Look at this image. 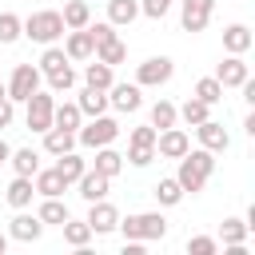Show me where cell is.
<instances>
[{
  "instance_id": "1",
  "label": "cell",
  "mask_w": 255,
  "mask_h": 255,
  "mask_svg": "<svg viewBox=\"0 0 255 255\" xmlns=\"http://www.w3.org/2000/svg\"><path fill=\"white\" fill-rule=\"evenodd\" d=\"M211 171H215V151H207V147H199V151H183L179 155V171H175V183L183 187V195H195V191H203V183L211 179Z\"/></svg>"
},
{
  "instance_id": "2",
  "label": "cell",
  "mask_w": 255,
  "mask_h": 255,
  "mask_svg": "<svg viewBox=\"0 0 255 255\" xmlns=\"http://www.w3.org/2000/svg\"><path fill=\"white\" fill-rule=\"evenodd\" d=\"M24 36L28 40H36V44H56L68 28H64V16L56 12V8H40V12H32V16H24Z\"/></svg>"
},
{
  "instance_id": "3",
  "label": "cell",
  "mask_w": 255,
  "mask_h": 255,
  "mask_svg": "<svg viewBox=\"0 0 255 255\" xmlns=\"http://www.w3.org/2000/svg\"><path fill=\"white\" fill-rule=\"evenodd\" d=\"M124 231V239H139V243H151V239H163L167 235V219L159 211H139V215H128L116 223Z\"/></svg>"
},
{
  "instance_id": "4",
  "label": "cell",
  "mask_w": 255,
  "mask_h": 255,
  "mask_svg": "<svg viewBox=\"0 0 255 255\" xmlns=\"http://www.w3.org/2000/svg\"><path fill=\"white\" fill-rule=\"evenodd\" d=\"M120 131H124V128L104 112V116H92L88 124H80V128H76V143H84V147H92V151H96V147H104V143H116V135H120Z\"/></svg>"
},
{
  "instance_id": "5",
  "label": "cell",
  "mask_w": 255,
  "mask_h": 255,
  "mask_svg": "<svg viewBox=\"0 0 255 255\" xmlns=\"http://www.w3.org/2000/svg\"><path fill=\"white\" fill-rule=\"evenodd\" d=\"M52 112H56V92H32L28 100H24V124L32 128V131H48L52 128Z\"/></svg>"
},
{
  "instance_id": "6",
  "label": "cell",
  "mask_w": 255,
  "mask_h": 255,
  "mask_svg": "<svg viewBox=\"0 0 255 255\" xmlns=\"http://www.w3.org/2000/svg\"><path fill=\"white\" fill-rule=\"evenodd\" d=\"M36 88H40V68H36V64H16L12 76H8V84H4V96H8L12 104H24Z\"/></svg>"
},
{
  "instance_id": "7",
  "label": "cell",
  "mask_w": 255,
  "mask_h": 255,
  "mask_svg": "<svg viewBox=\"0 0 255 255\" xmlns=\"http://www.w3.org/2000/svg\"><path fill=\"white\" fill-rule=\"evenodd\" d=\"M171 76H175V64H171L167 56H151V60H143V64L135 68V84H139V88H163Z\"/></svg>"
},
{
  "instance_id": "8",
  "label": "cell",
  "mask_w": 255,
  "mask_h": 255,
  "mask_svg": "<svg viewBox=\"0 0 255 255\" xmlns=\"http://www.w3.org/2000/svg\"><path fill=\"white\" fill-rule=\"evenodd\" d=\"M215 12V0H179V24L183 32H203Z\"/></svg>"
},
{
  "instance_id": "9",
  "label": "cell",
  "mask_w": 255,
  "mask_h": 255,
  "mask_svg": "<svg viewBox=\"0 0 255 255\" xmlns=\"http://www.w3.org/2000/svg\"><path fill=\"white\" fill-rule=\"evenodd\" d=\"M195 135H199V147H207V151H227L231 147V135H227V128L223 124H215L211 116L203 120V124H195Z\"/></svg>"
},
{
  "instance_id": "10",
  "label": "cell",
  "mask_w": 255,
  "mask_h": 255,
  "mask_svg": "<svg viewBox=\"0 0 255 255\" xmlns=\"http://www.w3.org/2000/svg\"><path fill=\"white\" fill-rule=\"evenodd\" d=\"M187 147H191V139H187L183 128H163L155 135V155H163V159H179Z\"/></svg>"
},
{
  "instance_id": "11",
  "label": "cell",
  "mask_w": 255,
  "mask_h": 255,
  "mask_svg": "<svg viewBox=\"0 0 255 255\" xmlns=\"http://www.w3.org/2000/svg\"><path fill=\"white\" fill-rule=\"evenodd\" d=\"M116 223H120V211H116V203H108V199H96V203L88 207V227H92V235H108V231H116Z\"/></svg>"
},
{
  "instance_id": "12",
  "label": "cell",
  "mask_w": 255,
  "mask_h": 255,
  "mask_svg": "<svg viewBox=\"0 0 255 255\" xmlns=\"http://www.w3.org/2000/svg\"><path fill=\"white\" fill-rule=\"evenodd\" d=\"M108 108H116V112H139L143 108L139 84H112L108 88Z\"/></svg>"
},
{
  "instance_id": "13",
  "label": "cell",
  "mask_w": 255,
  "mask_h": 255,
  "mask_svg": "<svg viewBox=\"0 0 255 255\" xmlns=\"http://www.w3.org/2000/svg\"><path fill=\"white\" fill-rule=\"evenodd\" d=\"M247 76H251L247 60H243V56H231V52H227V60H223V64L215 68V80H219L223 88H239V84H243Z\"/></svg>"
},
{
  "instance_id": "14",
  "label": "cell",
  "mask_w": 255,
  "mask_h": 255,
  "mask_svg": "<svg viewBox=\"0 0 255 255\" xmlns=\"http://www.w3.org/2000/svg\"><path fill=\"white\" fill-rule=\"evenodd\" d=\"M76 187H80V195H84L88 203H96V199H108V187H112V179H108V175H100L96 167H84V175L76 179Z\"/></svg>"
},
{
  "instance_id": "15",
  "label": "cell",
  "mask_w": 255,
  "mask_h": 255,
  "mask_svg": "<svg viewBox=\"0 0 255 255\" xmlns=\"http://www.w3.org/2000/svg\"><path fill=\"white\" fill-rule=\"evenodd\" d=\"M92 52H96L92 32H88V28H72L68 40H64V56H68V60H92Z\"/></svg>"
},
{
  "instance_id": "16",
  "label": "cell",
  "mask_w": 255,
  "mask_h": 255,
  "mask_svg": "<svg viewBox=\"0 0 255 255\" xmlns=\"http://www.w3.org/2000/svg\"><path fill=\"white\" fill-rule=\"evenodd\" d=\"M8 235H12V239H20V243H36V239L44 235V223H40V215H28V211L20 207V215L12 219Z\"/></svg>"
},
{
  "instance_id": "17",
  "label": "cell",
  "mask_w": 255,
  "mask_h": 255,
  "mask_svg": "<svg viewBox=\"0 0 255 255\" xmlns=\"http://www.w3.org/2000/svg\"><path fill=\"white\" fill-rule=\"evenodd\" d=\"M251 44H255V36H251V28H247V24H227V28H223V48H227L231 56L251 52Z\"/></svg>"
},
{
  "instance_id": "18",
  "label": "cell",
  "mask_w": 255,
  "mask_h": 255,
  "mask_svg": "<svg viewBox=\"0 0 255 255\" xmlns=\"http://www.w3.org/2000/svg\"><path fill=\"white\" fill-rule=\"evenodd\" d=\"M76 108L84 112V120H92V116H104V112H108V92H100V88H88V84H84V92H80Z\"/></svg>"
},
{
  "instance_id": "19",
  "label": "cell",
  "mask_w": 255,
  "mask_h": 255,
  "mask_svg": "<svg viewBox=\"0 0 255 255\" xmlns=\"http://www.w3.org/2000/svg\"><path fill=\"white\" fill-rule=\"evenodd\" d=\"M72 147H76V131L56 128V124L44 131V151H48V155H64V151H72Z\"/></svg>"
},
{
  "instance_id": "20",
  "label": "cell",
  "mask_w": 255,
  "mask_h": 255,
  "mask_svg": "<svg viewBox=\"0 0 255 255\" xmlns=\"http://www.w3.org/2000/svg\"><path fill=\"white\" fill-rule=\"evenodd\" d=\"M100 175H108V179H116L120 171H124V155L112 147V143H104V147H96V163H92Z\"/></svg>"
},
{
  "instance_id": "21",
  "label": "cell",
  "mask_w": 255,
  "mask_h": 255,
  "mask_svg": "<svg viewBox=\"0 0 255 255\" xmlns=\"http://www.w3.org/2000/svg\"><path fill=\"white\" fill-rule=\"evenodd\" d=\"M32 187H36V195H64V191H68V183L60 179L56 167H40V171L32 175Z\"/></svg>"
},
{
  "instance_id": "22",
  "label": "cell",
  "mask_w": 255,
  "mask_h": 255,
  "mask_svg": "<svg viewBox=\"0 0 255 255\" xmlns=\"http://www.w3.org/2000/svg\"><path fill=\"white\" fill-rule=\"evenodd\" d=\"M32 195H36V187H32V175H16L12 183H8V191H4V199L20 211V207H32Z\"/></svg>"
},
{
  "instance_id": "23",
  "label": "cell",
  "mask_w": 255,
  "mask_h": 255,
  "mask_svg": "<svg viewBox=\"0 0 255 255\" xmlns=\"http://www.w3.org/2000/svg\"><path fill=\"white\" fill-rule=\"evenodd\" d=\"M60 227H64V243H68V247L84 251V247L92 243V227H88V219H72V215H68Z\"/></svg>"
},
{
  "instance_id": "24",
  "label": "cell",
  "mask_w": 255,
  "mask_h": 255,
  "mask_svg": "<svg viewBox=\"0 0 255 255\" xmlns=\"http://www.w3.org/2000/svg\"><path fill=\"white\" fill-rule=\"evenodd\" d=\"M36 215H40L44 227H48V223H64V219H68V203H60V195H40Z\"/></svg>"
},
{
  "instance_id": "25",
  "label": "cell",
  "mask_w": 255,
  "mask_h": 255,
  "mask_svg": "<svg viewBox=\"0 0 255 255\" xmlns=\"http://www.w3.org/2000/svg\"><path fill=\"white\" fill-rule=\"evenodd\" d=\"M135 16H139V4H135V0H108V24L128 28Z\"/></svg>"
},
{
  "instance_id": "26",
  "label": "cell",
  "mask_w": 255,
  "mask_h": 255,
  "mask_svg": "<svg viewBox=\"0 0 255 255\" xmlns=\"http://www.w3.org/2000/svg\"><path fill=\"white\" fill-rule=\"evenodd\" d=\"M60 16H64V28H68V32H72V28H88V24H92V8H88L84 0H68Z\"/></svg>"
},
{
  "instance_id": "27",
  "label": "cell",
  "mask_w": 255,
  "mask_h": 255,
  "mask_svg": "<svg viewBox=\"0 0 255 255\" xmlns=\"http://www.w3.org/2000/svg\"><path fill=\"white\" fill-rule=\"evenodd\" d=\"M100 64H108V68H116V64H124L128 60V44L116 36V40H108V44H96V52H92Z\"/></svg>"
},
{
  "instance_id": "28",
  "label": "cell",
  "mask_w": 255,
  "mask_h": 255,
  "mask_svg": "<svg viewBox=\"0 0 255 255\" xmlns=\"http://www.w3.org/2000/svg\"><path fill=\"white\" fill-rule=\"evenodd\" d=\"M84 84H88V88L108 92V88L116 84V68H108V64H100V60H96V64H88V68H84Z\"/></svg>"
},
{
  "instance_id": "29",
  "label": "cell",
  "mask_w": 255,
  "mask_h": 255,
  "mask_svg": "<svg viewBox=\"0 0 255 255\" xmlns=\"http://www.w3.org/2000/svg\"><path fill=\"white\" fill-rule=\"evenodd\" d=\"M52 124H56V128H68V131H76V128L84 124V112L76 108V100H64V104H56V112H52Z\"/></svg>"
},
{
  "instance_id": "30",
  "label": "cell",
  "mask_w": 255,
  "mask_h": 255,
  "mask_svg": "<svg viewBox=\"0 0 255 255\" xmlns=\"http://www.w3.org/2000/svg\"><path fill=\"white\" fill-rule=\"evenodd\" d=\"M8 163H12V171H16V175H36V171H40V151L20 147V151H12V155H8Z\"/></svg>"
},
{
  "instance_id": "31",
  "label": "cell",
  "mask_w": 255,
  "mask_h": 255,
  "mask_svg": "<svg viewBox=\"0 0 255 255\" xmlns=\"http://www.w3.org/2000/svg\"><path fill=\"white\" fill-rule=\"evenodd\" d=\"M84 167H88V163H84L76 151H64V155H56V171H60V179H64V183H76V179L84 175Z\"/></svg>"
},
{
  "instance_id": "32",
  "label": "cell",
  "mask_w": 255,
  "mask_h": 255,
  "mask_svg": "<svg viewBox=\"0 0 255 255\" xmlns=\"http://www.w3.org/2000/svg\"><path fill=\"white\" fill-rule=\"evenodd\" d=\"M175 116H179L187 128H195V124H203V120L211 116V108H207L203 100H195V96H191V100H183V108H175Z\"/></svg>"
},
{
  "instance_id": "33",
  "label": "cell",
  "mask_w": 255,
  "mask_h": 255,
  "mask_svg": "<svg viewBox=\"0 0 255 255\" xmlns=\"http://www.w3.org/2000/svg\"><path fill=\"white\" fill-rule=\"evenodd\" d=\"M151 195H155V203H159V207H175V203L183 199V187H179V183H175V175H171V179H159V183L151 187Z\"/></svg>"
},
{
  "instance_id": "34",
  "label": "cell",
  "mask_w": 255,
  "mask_h": 255,
  "mask_svg": "<svg viewBox=\"0 0 255 255\" xmlns=\"http://www.w3.org/2000/svg\"><path fill=\"white\" fill-rule=\"evenodd\" d=\"M223 92H227V88H223V84H219L215 76H203V80L195 84V100H203L207 108H215V104L223 100Z\"/></svg>"
},
{
  "instance_id": "35",
  "label": "cell",
  "mask_w": 255,
  "mask_h": 255,
  "mask_svg": "<svg viewBox=\"0 0 255 255\" xmlns=\"http://www.w3.org/2000/svg\"><path fill=\"white\" fill-rule=\"evenodd\" d=\"M175 120H179V116H175V104H171V100H155V104H151V128H155V131L175 128Z\"/></svg>"
},
{
  "instance_id": "36",
  "label": "cell",
  "mask_w": 255,
  "mask_h": 255,
  "mask_svg": "<svg viewBox=\"0 0 255 255\" xmlns=\"http://www.w3.org/2000/svg\"><path fill=\"white\" fill-rule=\"evenodd\" d=\"M64 64H72L68 56H64V48H56V44H44V56H40V76H48V72H56V68H64Z\"/></svg>"
},
{
  "instance_id": "37",
  "label": "cell",
  "mask_w": 255,
  "mask_h": 255,
  "mask_svg": "<svg viewBox=\"0 0 255 255\" xmlns=\"http://www.w3.org/2000/svg\"><path fill=\"white\" fill-rule=\"evenodd\" d=\"M247 235H251V231H247V223H243V219H235V215H231V219H223V227H219L223 247H227V243H247Z\"/></svg>"
},
{
  "instance_id": "38",
  "label": "cell",
  "mask_w": 255,
  "mask_h": 255,
  "mask_svg": "<svg viewBox=\"0 0 255 255\" xmlns=\"http://www.w3.org/2000/svg\"><path fill=\"white\" fill-rule=\"evenodd\" d=\"M20 24H24V20H20L16 12H0V44H16V40L24 36Z\"/></svg>"
},
{
  "instance_id": "39",
  "label": "cell",
  "mask_w": 255,
  "mask_h": 255,
  "mask_svg": "<svg viewBox=\"0 0 255 255\" xmlns=\"http://www.w3.org/2000/svg\"><path fill=\"white\" fill-rule=\"evenodd\" d=\"M76 88V72L64 64V68H56V72H48V92H72Z\"/></svg>"
},
{
  "instance_id": "40",
  "label": "cell",
  "mask_w": 255,
  "mask_h": 255,
  "mask_svg": "<svg viewBox=\"0 0 255 255\" xmlns=\"http://www.w3.org/2000/svg\"><path fill=\"white\" fill-rule=\"evenodd\" d=\"M219 251V239H211V235H191L187 239V255H215Z\"/></svg>"
},
{
  "instance_id": "41",
  "label": "cell",
  "mask_w": 255,
  "mask_h": 255,
  "mask_svg": "<svg viewBox=\"0 0 255 255\" xmlns=\"http://www.w3.org/2000/svg\"><path fill=\"white\" fill-rule=\"evenodd\" d=\"M131 167H147L155 159V147H139V143H128V155H124Z\"/></svg>"
},
{
  "instance_id": "42",
  "label": "cell",
  "mask_w": 255,
  "mask_h": 255,
  "mask_svg": "<svg viewBox=\"0 0 255 255\" xmlns=\"http://www.w3.org/2000/svg\"><path fill=\"white\" fill-rule=\"evenodd\" d=\"M171 4H175V0H143V4H139V16H147V20H163Z\"/></svg>"
},
{
  "instance_id": "43",
  "label": "cell",
  "mask_w": 255,
  "mask_h": 255,
  "mask_svg": "<svg viewBox=\"0 0 255 255\" xmlns=\"http://www.w3.org/2000/svg\"><path fill=\"white\" fill-rule=\"evenodd\" d=\"M155 128L151 124H143V128H131V135H128V143H139V147H155Z\"/></svg>"
},
{
  "instance_id": "44",
  "label": "cell",
  "mask_w": 255,
  "mask_h": 255,
  "mask_svg": "<svg viewBox=\"0 0 255 255\" xmlns=\"http://www.w3.org/2000/svg\"><path fill=\"white\" fill-rule=\"evenodd\" d=\"M88 32H92V40H96V44H108V40H116V24H108V20H100V24H88Z\"/></svg>"
},
{
  "instance_id": "45",
  "label": "cell",
  "mask_w": 255,
  "mask_h": 255,
  "mask_svg": "<svg viewBox=\"0 0 255 255\" xmlns=\"http://www.w3.org/2000/svg\"><path fill=\"white\" fill-rule=\"evenodd\" d=\"M12 116H16V104H12L8 96H0V128H8V124H12Z\"/></svg>"
},
{
  "instance_id": "46",
  "label": "cell",
  "mask_w": 255,
  "mask_h": 255,
  "mask_svg": "<svg viewBox=\"0 0 255 255\" xmlns=\"http://www.w3.org/2000/svg\"><path fill=\"white\" fill-rule=\"evenodd\" d=\"M8 155H12V147H8V139L0 135V163H8Z\"/></svg>"
},
{
  "instance_id": "47",
  "label": "cell",
  "mask_w": 255,
  "mask_h": 255,
  "mask_svg": "<svg viewBox=\"0 0 255 255\" xmlns=\"http://www.w3.org/2000/svg\"><path fill=\"white\" fill-rule=\"evenodd\" d=\"M4 251H8V235H0V255H4Z\"/></svg>"
},
{
  "instance_id": "48",
  "label": "cell",
  "mask_w": 255,
  "mask_h": 255,
  "mask_svg": "<svg viewBox=\"0 0 255 255\" xmlns=\"http://www.w3.org/2000/svg\"><path fill=\"white\" fill-rule=\"evenodd\" d=\"M0 96H4V80H0Z\"/></svg>"
}]
</instances>
